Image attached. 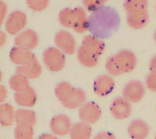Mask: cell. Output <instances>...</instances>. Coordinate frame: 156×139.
<instances>
[{
	"label": "cell",
	"instance_id": "cell-27",
	"mask_svg": "<svg viewBox=\"0 0 156 139\" xmlns=\"http://www.w3.org/2000/svg\"><path fill=\"white\" fill-rule=\"evenodd\" d=\"M73 16H74V9L65 8L58 14V21L61 25L66 28H71L73 23Z\"/></svg>",
	"mask_w": 156,
	"mask_h": 139
},
{
	"label": "cell",
	"instance_id": "cell-8",
	"mask_svg": "<svg viewBox=\"0 0 156 139\" xmlns=\"http://www.w3.org/2000/svg\"><path fill=\"white\" fill-rule=\"evenodd\" d=\"M131 102L124 97H119L112 101L110 105V113L115 119H124L129 117L132 113Z\"/></svg>",
	"mask_w": 156,
	"mask_h": 139
},
{
	"label": "cell",
	"instance_id": "cell-37",
	"mask_svg": "<svg viewBox=\"0 0 156 139\" xmlns=\"http://www.w3.org/2000/svg\"><path fill=\"white\" fill-rule=\"evenodd\" d=\"M6 41H7V37H6V34H5L4 31L1 30V32H0V46L1 47L3 46Z\"/></svg>",
	"mask_w": 156,
	"mask_h": 139
},
{
	"label": "cell",
	"instance_id": "cell-20",
	"mask_svg": "<svg viewBox=\"0 0 156 139\" xmlns=\"http://www.w3.org/2000/svg\"><path fill=\"white\" fill-rule=\"evenodd\" d=\"M16 73L23 74L28 79H36L41 76L42 73V66L37 59L28 64L17 66Z\"/></svg>",
	"mask_w": 156,
	"mask_h": 139
},
{
	"label": "cell",
	"instance_id": "cell-30",
	"mask_svg": "<svg viewBox=\"0 0 156 139\" xmlns=\"http://www.w3.org/2000/svg\"><path fill=\"white\" fill-rule=\"evenodd\" d=\"M108 0H82L84 9L90 12H95L104 6V4Z\"/></svg>",
	"mask_w": 156,
	"mask_h": 139
},
{
	"label": "cell",
	"instance_id": "cell-6",
	"mask_svg": "<svg viewBox=\"0 0 156 139\" xmlns=\"http://www.w3.org/2000/svg\"><path fill=\"white\" fill-rule=\"evenodd\" d=\"M145 94V86L137 80H129L122 89V97L131 103L141 101Z\"/></svg>",
	"mask_w": 156,
	"mask_h": 139
},
{
	"label": "cell",
	"instance_id": "cell-35",
	"mask_svg": "<svg viewBox=\"0 0 156 139\" xmlns=\"http://www.w3.org/2000/svg\"><path fill=\"white\" fill-rule=\"evenodd\" d=\"M149 69L151 73H156V55H154L149 62Z\"/></svg>",
	"mask_w": 156,
	"mask_h": 139
},
{
	"label": "cell",
	"instance_id": "cell-23",
	"mask_svg": "<svg viewBox=\"0 0 156 139\" xmlns=\"http://www.w3.org/2000/svg\"><path fill=\"white\" fill-rule=\"evenodd\" d=\"M83 46L87 47L97 55H100L103 53L105 50V43L99 37L94 35H86L82 40V44Z\"/></svg>",
	"mask_w": 156,
	"mask_h": 139
},
{
	"label": "cell",
	"instance_id": "cell-18",
	"mask_svg": "<svg viewBox=\"0 0 156 139\" xmlns=\"http://www.w3.org/2000/svg\"><path fill=\"white\" fill-rule=\"evenodd\" d=\"M14 101L20 106H33L37 101V94L35 90L33 87H29L21 91L15 92Z\"/></svg>",
	"mask_w": 156,
	"mask_h": 139
},
{
	"label": "cell",
	"instance_id": "cell-26",
	"mask_svg": "<svg viewBox=\"0 0 156 139\" xmlns=\"http://www.w3.org/2000/svg\"><path fill=\"white\" fill-rule=\"evenodd\" d=\"M34 127L26 125H18L14 130L15 139H33L34 138Z\"/></svg>",
	"mask_w": 156,
	"mask_h": 139
},
{
	"label": "cell",
	"instance_id": "cell-38",
	"mask_svg": "<svg viewBox=\"0 0 156 139\" xmlns=\"http://www.w3.org/2000/svg\"><path fill=\"white\" fill-rule=\"evenodd\" d=\"M153 37H154V41H155V43H156V30H154V36H153Z\"/></svg>",
	"mask_w": 156,
	"mask_h": 139
},
{
	"label": "cell",
	"instance_id": "cell-25",
	"mask_svg": "<svg viewBox=\"0 0 156 139\" xmlns=\"http://www.w3.org/2000/svg\"><path fill=\"white\" fill-rule=\"evenodd\" d=\"M123 7L126 12L147 10V0H124Z\"/></svg>",
	"mask_w": 156,
	"mask_h": 139
},
{
	"label": "cell",
	"instance_id": "cell-16",
	"mask_svg": "<svg viewBox=\"0 0 156 139\" xmlns=\"http://www.w3.org/2000/svg\"><path fill=\"white\" fill-rule=\"evenodd\" d=\"M76 56L80 64L86 67H94L98 62L99 55L87 48V47L80 45L76 50Z\"/></svg>",
	"mask_w": 156,
	"mask_h": 139
},
{
	"label": "cell",
	"instance_id": "cell-34",
	"mask_svg": "<svg viewBox=\"0 0 156 139\" xmlns=\"http://www.w3.org/2000/svg\"><path fill=\"white\" fill-rule=\"evenodd\" d=\"M8 96V91L4 85L0 86V102L3 103Z\"/></svg>",
	"mask_w": 156,
	"mask_h": 139
},
{
	"label": "cell",
	"instance_id": "cell-7",
	"mask_svg": "<svg viewBox=\"0 0 156 139\" xmlns=\"http://www.w3.org/2000/svg\"><path fill=\"white\" fill-rule=\"evenodd\" d=\"M78 116L80 121L92 124L99 120L101 110L99 105L93 102H85L78 110Z\"/></svg>",
	"mask_w": 156,
	"mask_h": 139
},
{
	"label": "cell",
	"instance_id": "cell-10",
	"mask_svg": "<svg viewBox=\"0 0 156 139\" xmlns=\"http://www.w3.org/2000/svg\"><path fill=\"white\" fill-rule=\"evenodd\" d=\"M70 118L65 114H57L50 122V129L56 136H66L69 134L72 128Z\"/></svg>",
	"mask_w": 156,
	"mask_h": 139
},
{
	"label": "cell",
	"instance_id": "cell-3",
	"mask_svg": "<svg viewBox=\"0 0 156 139\" xmlns=\"http://www.w3.org/2000/svg\"><path fill=\"white\" fill-rule=\"evenodd\" d=\"M42 59L45 67L51 72L60 71L66 65L64 53L57 47H49L44 50Z\"/></svg>",
	"mask_w": 156,
	"mask_h": 139
},
{
	"label": "cell",
	"instance_id": "cell-15",
	"mask_svg": "<svg viewBox=\"0 0 156 139\" xmlns=\"http://www.w3.org/2000/svg\"><path fill=\"white\" fill-rule=\"evenodd\" d=\"M71 29L80 34L89 30V17H87L86 11L82 7L78 6L74 9V16Z\"/></svg>",
	"mask_w": 156,
	"mask_h": 139
},
{
	"label": "cell",
	"instance_id": "cell-29",
	"mask_svg": "<svg viewBox=\"0 0 156 139\" xmlns=\"http://www.w3.org/2000/svg\"><path fill=\"white\" fill-rule=\"evenodd\" d=\"M26 2L31 10L41 12L48 7L49 0H26Z\"/></svg>",
	"mask_w": 156,
	"mask_h": 139
},
{
	"label": "cell",
	"instance_id": "cell-14",
	"mask_svg": "<svg viewBox=\"0 0 156 139\" xmlns=\"http://www.w3.org/2000/svg\"><path fill=\"white\" fill-rule=\"evenodd\" d=\"M127 132L131 139H146L150 132V127L144 120L135 119L128 125Z\"/></svg>",
	"mask_w": 156,
	"mask_h": 139
},
{
	"label": "cell",
	"instance_id": "cell-21",
	"mask_svg": "<svg viewBox=\"0 0 156 139\" xmlns=\"http://www.w3.org/2000/svg\"><path fill=\"white\" fill-rule=\"evenodd\" d=\"M16 123V111L12 105L2 103L0 105V123L3 127H11Z\"/></svg>",
	"mask_w": 156,
	"mask_h": 139
},
{
	"label": "cell",
	"instance_id": "cell-17",
	"mask_svg": "<svg viewBox=\"0 0 156 139\" xmlns=\"http://www.w3.org/2000/svg\"><path fill=\"white\" fill-rule=\"evenodd\" d=\"M149 14L147 10L137 12H126V22L129 27L133 29H141L147 24Z\"/></svg>",
	"mask_w": 156,
	"mask_h": 139
},
{
	"label": "cell",
	"instance_id": "cell-39",
	"mask_svg": "<svg viewBox=\"0 0 156 139\" xmlns=\"http://www.w3.org/2000/svg\"><path fill=\"white\" fill-rule=\"evenodd\" d=\"M154 139H156V134H155V137H154Z\"/></svg>",
	"mask_w": 156,
	"mask_h": 139
},
{
	"label": "cell",
	"instance_id": "cell-32",
	"mask_svg": "<svg viewBox=\"0 0 156 139\" xmlns=\"http://www.w3.org/2000/svg\"><path fill=\"white\" fill-rule=\"evenodd\" d=\"M94 139H116L113 134L108 131H101L95 134Z\"/></svg>",
	"mask_w": 156,
	"mask_h": 139
},
{
	"label": "cell",
	"instance_id": "cell-9",
	"mask_svg": "<svg viewBox=\"0 0 156 139\" xmlns=\"http://www.w3.org/2000/svg\"><path fill=\"white\" fill-rule=\"evenodd\" d=\"M86 101V93L81 88L72 87L63 99L61 101V104L64 107L69 109H74L80 108Z\"/></svg>",
	"mask_w": 156,
	"mask_h": 139
},
{
	"label": "cell",
	"instance_id": "cell-12",
	"mask_svg": "<svg viewBox=\"0 0 156 139\" xmlns=\"http://www.w3.org/2000/svg\"><path fill=\"white\" fill-rule=\"evenodd\" d=\"M9 59L17 66L28 64L37 60V58L31 50L15 46L9 52Z\"/></svg>",
	"mask_w": 156,
	"mask_h": 139
},
{
	"label": "cell",
	"instance_id": "cell-31",
	"mask_svg": "<svg viewBox=\"0 0 156 139\" xmlns=\"http://www.w3.org/2000/svg\"><path fill=\"white\" fill-rule=\"evenodd\" d=\"M145 87L149 91L156 92V73H150L146 77Z\"/></svg>",
	"mask_w": 156,
	"mask_h": 139
},
{
	"label": "cell",
	"instance_id": "cell-2",
	"mask_svg": "<svg viewBox=\"0 0 156 139\" xmlns=\"http://www.w3.org/2000/svg\"><path fill=\"white\" fill-rule=\"evenodd\" d=\"M136 57L132 51L122 49L110 56L105 62V69L112 76L129 73L136 68Z\"/></svg>",
	"mask_w": 156,
	"mask_h": 139
},
{
	"label": "cell",
	"instance_id": "cell-22",
	"mask_svg": "<svg viewBox=\"0 0 156 139\" xmlns=\"http://www.w3.org/2000/svg\"><path fill=\"white\" fill-rule=\"evenodd\" d=\"M37 121V116L34 111L27 109H19L16 111V123L34 127Z\"/></svg>",
	"mask_w": 156,
	"mask_h": 139
},
{
	"label": "cell",
	"instance_id": "cell-4",
	"mask_svg": "<svg viewBox=\"0 0 156 139\" xmlns=\"http://www.w3.org/2000/svg\"><path fill=\"white\" fill-rule=\"evenodd\" d=\"M27 16L20 10L13 11L7 16L5 21V30L11 35L18 34L27 24Z\"/></svg>",
	"mask_w": 156,
	"mask_h": 139
},
{
	"label": "cell",
	"instance_id": "cell-19",
	"mask_svg": "<svg viewBox=\"0 0 156 139\" xmlns=\"http://www.w3.org/2000/svg\"><path fill=\"white\" fill-rule=\"evenodd\" d=\"M91 127L89 123L85 122H76L73 124L69 137L70 139H90L91 137Z\"/></svg>",
	"mask_w": 156,
	"mask_h": 139
},
{
	"label": "cell",
	"instance_id": "cell-33",
	"mask_svg": "<svg viewBox=\"0 0 156 139\" xmlns=\"http://www.w3.org/2000/svg\"><path fill=\"white\" fill-rule=\"evenodd\" d=\"M7 5L3 2V0L0 1V14H1V24L4 23L5 18H6V14H7Z\"/></svg>",
	"mask_w": 156,
	"mask_h": 139
},
{
	"label": "cell",
	"instance_id": "cell-11",
	"mask_svg": "<svg viewBox=\"0 0 156 139\" xmlns=\"http://www.w3.org/2000/svg\"><path fill=\"white\" fill-rule=\"evenodd\" d=\"M38 35L34 30L27 29L17 34L14 39L16 46L26 49L33 50L38 45Z\"/></svg>",
	"mask_w": 156,
	"mask_h": 139
},
{
	"label": "cell",
	"instance_id": "cell-24",
	"mask_svg": "<svg viewBox=\"0 0 156 139\" xmlns=\"http://www.w3.org/2000/svg\"><path fill=\"white\" fill-rule=\"evenodd\" d=\"M9 87L15 92H19L30 87L29 79L23 74L16 73L9 80Z\"/></svg>",
	"mask_w": 156,
	"mask_h": 139
},
{
	"label": "cell",
	"instance_id": "cell-36",
	"mask_svg": "<svg viewBox=\"0 0 156 139\" xmlns=\"http://www.w3.org/2000/svg\"><path fill=\"white\" fill-rule=\"evenodd\" d=\"M37 139H58L57 138V136L55 134H50V133H45V134H43L39 136Z\"/></svg>",
	"mask_w": 156,
	"mask_h": 139
},
{
	"label": "cell",
	"instance_id": "cell-28",
	"mask_svg": "<svg viewBox=\"0 0 156 139\" xmlns=\"http://www.w3.org/2000/svg\"><path fill=\"white\" fill-rule=\"evenodd\" d=\"M72 87L73 86L71 85V84H69V82L62 81L58 83L55 87V94L57 99L61 102L64 98V97L66 96L68 92L70 91Z\"/></svg>",
	"mask_w": 156,
	"mask_h": 139
},
{
	"label": "cell",
	"instance_id": "cell-13",
	"mask_svg": "<svg viewBox=\"0 0 156 139\" xmlns=\"http://www.w3.org/2000/svg\"><path fill=\"white\" fill-rule=\"evenodd\" d=\"M115 81L111 76L106 74L100 75L94 80L93 89L94 93L100 97L107 96L113 91Z\"/></svg>",
	"mask_w": 156,
	"mask_h": 139
},
{
	"label": "cell",
	"instance_id": "cell-1",
	"mask_svg": "<svg viewBox=\"0 0 156 139\" xmlns=\"http://www.w3.org/2000/svg\"><path fill=\"white\" fill-rule=\"evenodd\" d=\"M119 17L116 11L109 7L100 8L89 17V30L98 37H108L116 30Z\"/></svg>",
	"mask_w": 156,
	"mask_h": 139
},
{
	"label": "cell",
	"instance_id": "cell-5",
	"mask_svg": "<svg viewBox=\"0 0 156 139\" xmlns=\"http://www.w3.org/2000/svg\"><path fill=\"white\" fill-rule=\"evenodd\" d=\"M54 41L57 48L64 54L73 55L76 52V41L74 37L67 30H59L55 34Z\"/></svg>",
	"mask_w": 156,
	"mask_h": 139
}]
</instances>
